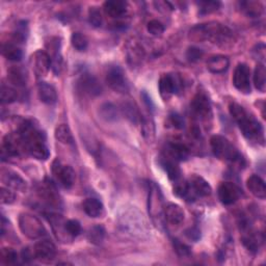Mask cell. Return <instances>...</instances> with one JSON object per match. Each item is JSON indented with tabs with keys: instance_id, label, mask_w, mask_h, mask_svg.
<instances>
[{
	"instance_id": "26",
	"label": "cell",
	"mask_w": 266,
	"mask_h": 266,
	"mask_svg": "<svg viewBox=\"0 0 266 266\" xmlns=\"http://www.w3.org/2000/svg\"><path fill=\"white\" fill-rule=\"evenodd\" d=\"M10 81L17 86H24L27 82V74L25 70L21 66L13 65L8 71Z\"/></svg>"
},
{
	"instance_id": "45",
	"label": "cell",
	"mask_w": 266,
	"mask_h": 266,
	"mask_svg": "<svg viewBox=\"0 0 266 266\" xmlns=\"http://www.w3.org/2000/svg\"><path fill=\"white\" fill-rule=\"evenodd\" d=\"M0 194H2V203L3 204H12L15 202L16 194L14 191H12L10 188L2 187L0 189Z\"/></svg>"
},
{
	"instance_id": "47",
	"label": "cell",
	"mask_w": 266,
	"mask_h": 266,
	"mask_svg": "<svg viewBox=\"0 0 266 266\" xmlns=\"http://www.w3.org/2000/svg\"><path fill=\"white\" fill-rule=\"evenodd\" d=\"M174 248L176 250V252L178 253V255L180 256H187L189 255V248L187 246H185L184 243L180 242L179 240H174Z\"/></svg>"
},
{
	"instance_id": "44",
	"label": "cell",
	"mask_w": 266,
	"mask_h": 266,
	"mask_svg": "<svg viewBox=\"0 0 266 266\" xmlns=\"http://www.w3.org/2000/svg\"><path fill=\"white\" fill-rule=\"evenodd\" d=\"M203 55H204V52L202 49L193 47V46L189 47L186 51V58L191 62H195L200 60L203 57Z\"/></svg>"
},
{
	"instance_id": "39",
	"label": "cell",
	"mask_w": 266,
	"mask_h": 266,
	"mask_svg": "<svg viewBox=\"0 0 266 266\" xmlns=\"http://www.w3.org/2000/svg\"><path fill=\"white\" fill-rule=\"evenodd\" d=\"M64 227H65L66 233L69 234L71 238H75L81 233V225L79 221L75 219H70L68 221H65Z\"/></svg>"
},
{
	"instance_id": "21",
	"label": "cell",
	"mask_w": 266,
	"mask_h": 266,
	"mask_svg": "<svg viewBox=\"0 0 266 266\" xmlns=\"http://www.w3.org/2000/svg\"><path fill=\"white\" fill-rule=\"evenodd\" d=\"M103 9L107 16H109L110 18L118 19L126 14L127 4L121 2V0H109V2L104 3Z\"/></svg>"
},
{
	"instance_id": "8",
	"label": "cell",
	"mask_w": 266,
	"mask_h": 266,
	"mask_svg": "<svg viewBox=\"0 0 266 266\" xmlns=\"http://www.w3.org/2000/svg\"><path fill=\"white\" fill-rule=\"evenodd\" d=\"M52 172L61 186L69 189L74 185L75 172L70 165H63L59 160H55L52 164Z\"/></svg>"
},
{
	"instance_id": "23",
	"label": "cell",
	"mask_w": 266,
	"mask_h": 266,
	"mask_svg": "<svg viewBox=\"0 0 266 266\" xmlns=\"http://www.w3.org/2000/svg\"><path fill=\"white\" fill-rule=\"evenodd\" d=\"M161 167L168 174L169 178L173 181H178L181 177V170L178 167V161L174 160L173 158L165 156L161 160Z\"/></svg>"
},
{
	"instance_id": "24",
	"label": "cell",
	"mask_w": 266,
	"mask_h": 266,
	"mask_svg": "<svg viewBox=\"0 0 266 266\" xmlns=\"http://www.w3.org/2000/svg\"><path fill=\"white\" fill-rule=\"evenodd\" d=\"M82 207H83L84 212L88 216L93 217V218L101 216L102 213H103V210H104L103 204L99 201V200L94 198V197L86 198L82 204Z\"/></svg>"
},
{
	"instance_id": "40",
	"label": "cell",
	"mask_w": 266,
	"mask_h": 266,
	"mask_svg": "<svg viewBox=\"0 0 266 266\" xmlns=\"http://www.w3.org/2000/svg\"><path fill=\"white\" fill-rule=\"evenodd\" d=\"M2 260L5 264L7 265H11V264H15L18 260V254L15 250L11 249V248H5L2 251Z\"/></svg>"
},
{
	"instance_id": "14",
	"label": "cell",
	"mask_w": 266,
	"mask_h": 266,
	"mask_svg": "<svg viewBox=\"0 0 266 266\" xmlns=\"http://www.w3.org/2000/svg\"><path fill=\"white\" fill-rule=\"evenodd\" d=\"M77 87L80 93L90 97H96L102 91L100 83L91 74H83L77 81Z\"/></svg>"
},
{
	"instance_id": "33",
	"label": "cell",
	"mask_w": 266,
	"mask_h": 266,
	"mask_svg": "<svg viewBox=\"0 0 266 266\" xmlns=\"http://www.w3.org/2000/svg\"><path fill=\"white\" fill-rule=\"evenodd\" d=\"M241 8L248 16L258 17L263 13V6L257 2L241 3Z\"/></svg>"
},
{
	"instance_id": "6",
	"label": "cell",
	"mask_w": 266,
	"mask_h": 266,
	"mask_svg": "<svg viewBox=\"0 0 266 266\" xmlns=\"http://www.w3.org/2000/svg\"><path fill=\"white\" fill-rule=\"evenodd\" d=\"M106 83L108 86L118 93H126L128 91V83L125 77V73L119 65L109 66L106 76Z\"/></svg>"
},
{
	"instance_id": "20",
	"label": "cell",
	"mask_w": 266,
	"mask_h": 266,
	"mask_svg": "<svg viewBox=\"0 0 266 266\" xmlns=\"http://www.w3.org/2000/svg\"><path fill=\"white\" fill-rule=\"evenodd\" d=\"M167 156L173 158L176 161L186 160L189 156L188 148L180 143H170L167 146Z\"/></svg>"
},
{
	"instance_id": "7",
	"label": "cell",
	"mask_w": 266,
	"mask_h": 266,
	"mask_svg": "<svg viewBox=\"0 0 266 266\" xmlns=\"http://www.w3.org/2000/svg\"><path fill=\"white\" fill-rule=\"evenodd\" d=\"M233 84L243 94L251 93V70L246 63H238L233 75Z\"/></svg>"
},
{
	"instance_id": "13",
	"label": "cell",
	"mask_w": 266,
	"mask_h": 266,
	"mask_svg": "<svg viewBox=\"0 0 266 266\" xmlns=\"http://www.w3.org/2000/svg\"><path fill=\"white\" fill-rule=\"evenodd\" d=\"M241 195L240 188L232 182H224L218 187V198L224 205H232L236 203Z\"/></svg>"
},
{
	"instance_id": "16",
	"label": "cell",
	"mask_w": 266,
	"mask_h": 266,
	"mask_svg": "<svg viewBox=\"0 0 266 266\" xmlns=\"http://www.w3.org/2000/svg\"><path fill=\"white\" fill-rule=\"evenodd\" d=\"M35 257L42 262H51L56 256V248L50 240L44 239L39 241L34 249Z\"/></svg>"
},
{
	"instance_id": "22",
	"label": "cell",
	"mask_w": 266,
	"mask_h": 266,
	"mask_svg": "<svg viewBox=\"0 0 266 266\" xmlns=\"http://www.w3.org/2000/svg\"><path fill=\"white\" fill-rule=\"evenodd\" d=\"M247 187L253 195L260 200H264L266 196L265 182L258 175H252L247 180Z\"/></svg>"
},
{
	"instance_id": "25",
	"label": "cell",
	"mask_w": 266,
	"mask_h": 266,
	"mask_svg": "<svg viewBox=\"0 0 266 266\" xmlns=\"http://www.w3.org/2000/svg\"><path fill=\"white\" fill-rule=\"evenodd\" d=\"M3 181L5 184H7L9 187L18 189V190H24L26 188V182L21 178V177L11 171H8L7 173H4L3 175Z\"/></svg>"
},
{
	"instance_id": "12",
	"label": "cell",
	"mask_w": 266,
	"mask_h": 266,
	"mask_svg": "<svg viewBox=\"0 0 266 266\" xmlns=\"http://www.w3.org/2000/svg\"><path fill=\"white\" fill-rule=\"evenodd\" d=\"M191 110L201 120H208L212 116L210 101L204 93H198L195 95L191 102Z\"/></svg>"
},
{
	"instance_id": "46",
	"label": "cell",
	"mask_w": 266,
	"mask_h": 266,
	"mask_svg": "<svg viewBox=\"0 0 266 266\" xmlns=\"http://www.w3.org/2000/svg\"><path fill=\"white\" fill-rule=\"evenodd\" d=\"M170 123L173 125L174 128L176 129H182L185 125L184 119L182 116H180L179 114H172L170 116Z\"/></svg>"
},
{
	"instance_id": "11",
	"label": "cell",
	"mask_w": 266,
	"mask_h": 266,
	"mask_svg": "<svg viewBox=\"0 0 266 266\" xmlns=\"http://www.w3.org/2000/svg\"><path fill=\"white\" fill-rule=\"evenodd\" d=\"M181 87V79L176 74H164L159 80V91L164 99H169L178 93Z\"/></svg>"
},
{
	"instance_id": "30",
	"label": "cell",
	"mask_w": 266,
	"mask_h": 266,
	"mask_svg": "<svg viewBox=\"0 0 266 266\" xmlns=\"http://www.w3.org/2000/svg\"><path fill=\"white\" fill-rule=\"evenodd\" d=\"M54 136H55V139L61 144H64V145L73 144V136H72V132L68 125L60 124L59 126H57L54 132Z\"/></svg>"
},
{
	"instance_id": "32",
	"label": "cell",
	"mask_w": 266,
	"mask_h": 266,
	"mask_svg": "<svg viewBox=\"0 0 266 266\" xmlns=\"http://www.w3.org/2000/svg\"><path fill=\"white\" fill-rule=\"evenodd\" d=\"M42 194H43V197L45 198V201L49 204V205H52V206H56L58 205L59 203V198L57 196V193H56V190L53 186L52 183L48 182L45 186H44L41 190Z\"/></svg>"
},
{
	"instance_id": "15",
	"label": "cell",
	"mask_w": 266,
	"mask_h": 266,
	"mask_svg": "<svg viewBox=\"0 0 266 266\" xmlns=\"http://www.w3.org/2000/svg\"><path fill=\"white\" fill-rule=\"evenodd\" d=\"M189 200L195 196H208L212 192L210 184L201 176L192 175L188 181Z\"/></svg>"
},
{
	"instance_id": "35",
	"label": "cell",
	"mask_w": 266,
	"mask_h": 266,
	"mask_svg": "<svg viewBox=\"0 0 266 266\" xmlns=\"http://www.w3.org/2000/svg\"><path fill=\"white\" fill-rule=\"evenodd\" d=\"M71 44L77 51H84L87 48L88 41L83 34L76 31L71 36Z\"/></svg>"
},
{
	"instance_id": "17",
	"label": "cell",
	"mask_w": 266,
	"mask_h": 266,
	"mask_svg": "<svg viewBox=\"0 0 266 266\" xmlns=\"http://www.w3.org/2000/svg\"><path fill=\"white\" fill-rule=\"evenodd\" d=\"M162 213L165 220L173 226L181 225L185 218L184 210L175 203H169L168 205H165L163 207Z\"/></svg>"
},
{
	"instance_id": "42",
	"label": "cell",
	"mask_w": 266,
	"mask_h": 266,
	"mask_svg": "<svg viewBox=\"0 0 266 266\" xmlns=\"http://www.w3.org/2000/svg\"><path fill=\"white\" fill-rule=\"evenodd\" d=\"M147 29L152 36H160L164 31V26L158 20H151L148 22Z\"/></svg>"
},
{
	"instance_id": "5",
	"label": "cell",
	"mask_w": 266,
	"mask_h": 266,
	"mask_svg": "<svg viewBox=\"0 0 266 266\" xmlns=\"http://www.w3.org/2000/svg\"><path fill=\"white\" fill-rule=\"evenodd\" d=\"M19 228L26 237L30 239H37L45 234L42 221L35 215L29 213H23L19 217Z\"/></svg>"
},
{
	"instance_id": "29",
	"label": "cell",
	"mask_w": 266,
	"mask_h": 266,
	"mask_svg": "<svg viewBox=\"0 0 266 266\" xmlns=\"http://www.w3.org/2000/svg\"><path fill=\"white\" fill-rule=\"evenodd\" d=\"M2 51H3V55L7 59L13 60V61H18L22 58V56H23V53H22V50L20 49V47L12 42L4 43Z\"/></svg>"
},
{
	"instance_id": "18",
	"label": "cell",
	"mask_w": 266,
	"mask_h": 266,
	"mask_svg": "<svg viewBox=\"0 0 266 266\" xmlns=\"http://www.w3.org/2000/svg\"><path fill=\"white\" fill-rule=\"evenodd\" d=\"M230 65L229 57L226 55L216 54L210 56L207 60V69L213 74H223L225 73Z\"/></svg>"
},
{
	"instance_id": "43",
	"label": "cell",
	"mask_w": 266,
	"mask_h": 266,
	"mask_svg": "<svg viewBox=\"0 0 266 266\" xmlns=\"http://www.w3.org/2000/svg\"><path fill=\"white\" fill-rule=\"evenodd\" d=\"M88 22L95 27L102 25V15L98 8H91L88 11Z\"/></svg>"
},
{
	"instance_id": "37",
	"label": "cell",
	"mask_w": 266,
	"mask_h": 266,
	"mask_svg": "<svg viewBox=\"0 0 266 266\" xmlns=\"http://www.w3.org/2000/svg\"><path fill=\"white\" fill-rule=\"evenodd\" d=\"M105 235V231L102 226H95L93 227L90 232L87 234V238L91 242L95 243V245H99L102 242Z\"/></svg>"
},
{
	"instance_id": "2",
	"label": "cell",
	"mask_w": 266,
	"mask_h": 266,
	"mask_svg": "<svg viewBox=\"0 0 266 266\" xmlns=\"http://www.w3.org/2000/svg\"><path fill=\"white\" fill-rule=\"evenodd\" d=\"M229 112L231 117L237 123L242 135L248 140L263 142V127L240 104L232 102L229 105Z\"/></svg>"
},
{
	"instance_id": "38",
	"label": "cell",
	"mask_w": 266,
	"mask_h": 266,
	"mask_svg": "<svg viewBox=\"0 0 266 266\" xmlns=\"http://www.w3.org/2000/svg\"><path fill=\"white\" fill-rule=\"evenodd\" d=\"M200 15H208L218 10L220 4L218 2H200L197 3Z\"/></svg>"
},
{
	"instance_id": "3",
	"label": "cell",
	"mask_w": 266,
	"mask_h": 266,
	"mask_svg": "<svg viewBox=\"0 0 266 266\" xmlns=\"http://www.w3.org/2000/svg\"><path fill=\"white\" fill-rule=\"evenodd\" d=\"M231 38V31L217 22L198 24L189 30V39L195 42L209 41L214 44H224Z\"/></svg>"
},
{
	"instance_id": "27",
	"label": "cell",
	"mask_w": 266,
	"mask_h": 266,
	"mask_svg": "<svg viewBox=\"0 0 266 266\" xmlns=\"http://www.w3.org/2000/svg\"><path fill=\"white\" fill-rule=\"evenodd\" d=\"M122 113L123 115L132 123L138 124L140 121L142 122V117L138 106L130 101H126L122 104Z\"/></svg>"
},
{
	"instance_id": "9",
	"label": "cell",
	"mask_w": 266,
	"mask_h": 266,
	"mask_svg": "<svg viewBox=\"0 0 266 266\" xmlns=\"http://www.w3.org/2000/svg\"><path fill=\"white\" fill-rule=\"evenodd\" d=\"M26 151L23 140L19 133H11L4 139L3 154H7L10 157L20 156L22 152Z\"/></svg>"
},
{
	"instance_id": "28",
	"label": "cell",
	"mask_w": 266,
	"mask_h": 266,
	"mask_svg": "<svg viewBox=\"0 0 266 266\" xmlns=\"http://www.w3.org/2000/svg\"><path fill=\"white\" fill-rule=\"evenodd\" d=\"M254 85L257 90L261 93L265 92L266 88V70L265 65L262 62H259L254 70Z\"/></svg>"
},
{
	"instance_id": "48",
	"label": "cell",
	"mask_w": 266,
	"mask_h": 266,
	"mask_svg": "<svg viewBox=\"0 0 266 266\" xmlns=\"http://www.w3.org/2000/svg\"><path fill=\"white\" fill-rule=\"evenodd\" d=\"M185 235L188 239L196 241L200 238V236H201V232H200V230L197 228H189L185 232Z\"/></svg>"
},
{
	"instance_id": "4",
	"label": "cell",
	"mask_w": 266,
	"mask_h": 266,
	"mask_svg": "<svg viewBox=\"0 0 266 266\" xmlns=\"http://www.w3.org/2000/svg\"><path fill=\"white\" fill-rule=\"evenodd\" d=\"M210 146L213 154L221 160L238 165H242L245 162L237 149L225 137L213 136L210 139Z\"/></svg>"
},
{
	"instance_id": "41",
	"label": "cell",
	"mask_w": 266,
	"mask_h": 266,
	"mask_svg": "<svg viewBox=\"0 0 266 266\" xmlns=\"http://www.w3.org/2000/svg\"><path fill=\"white\" fill-rule=\"evenodd\" d=\"M242 242L245 247L252 252H256L259 249V240L254 234H247L242 237Z\"/></svg>"
},
{
	"instance_id": "34",
	"label": "cell",
	"mask_w": 266,
	"mask_h": 266,
	"mask_svg": "<svg viewBox=\"0 0 266 266\" xmlns=\"http://www.w3.org/2000/svg\"><path fill=\"white\" fill-rule=\"evenodd\" d=\"M0 94H2V102L4 104L13 103L18 98V93L16 92L15 88L7 84L2 85V91H0Z\"/></svg>"
},
{
	"instance_id": "36",
	"label": "cell",
	"mask_w": 266,
	"mask_h": 266,
	"mask_svg": "<svg viewBox=\"0 0 266 266\" xmlns=\"http://www.w3.org/2000/svg\"><path fill=\"white\" fill-rule=\"evenodd\" d=\"M144 54H145L144 49L137 43H133L128 50L129 60H131L132 63H135V64L139 63L143 59Z\"/></svg>"
},
{
	"instance_id": "1",
	"label": "cell",
	"mask_w": 266,
	"mask_h": 266,
	"mask_svg": "<svg viewBox=\"0 0 266 266\" xmlns=\"http://www.w3.org/2000/svg\"><path fill=\"white\" fill-rule=\"evenodd\" d=\"M19 135L24 142L26 152L40 160L49 157V150L46 145V137L31 121H24L19 128Z\"/></svg>"
},
{
	"instance_id": "19",
	"label": "cell",
	"mask_w": 266,
	"mask_h": 266,
	"mask_svg": "<svg viewBox=\"0 0 266 266\" xmlns=\"http://www.w3.org/2000/svg\"><path fill=\"white\" fill-rule=\"evenodd\" d=\"M38 95L40 100L47 105H53L57 102L56 90L50 83L40 82L38 85Z\"/></svg>"
},
{
	"instance_id": "10",
	"label": "cell",
	"mask_w": 266,
	"mask_h": 266,
	"mask_svg": "<svg viewBox=\"0 0 266 266\" xmlns=\"http://www.w3.org/2000/svg\"><path fill=\"white\" fill-rule=\"evenodd\" d=\"M32 69L37 77H45L52 66V59L48 53L42 50L36 51L31 56Z\"/></svg>"
},
{
	"instance_id": "31",
	"label": "cell",
	"mask_w": 266,
	"mask_h": 266,
	"mask_svg": "<svg viewBox=\"0 0 266 266\" xmlns=\"http://www.w3.org/2000/svg\"><path fill=\"white\" fill-rule=\"evenodd\" d=\"M100 116L106 122H114L119 118V110L113 103H104L100 107Z\"/></svg>"
}]
</instances>
